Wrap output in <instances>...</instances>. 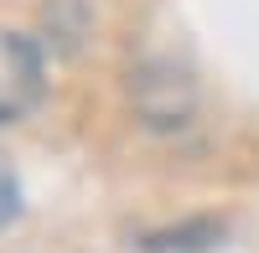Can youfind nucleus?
Here are the masks:
<instances>
[{"label": "nucleus", "instance_id": "obj_1", "mask_svg": "<svg viewBox=\"0 0 259 253\" xmlns=\"http://www.w3.org/2000/svg\"><path fill=\"white\" fill-rule=\"evenodd\" d=\"M47 93V57L26 31L0 26V130L26 119Z\"/></svg>", "mask_w": 259, "mask_h": 253}]
</instances>
